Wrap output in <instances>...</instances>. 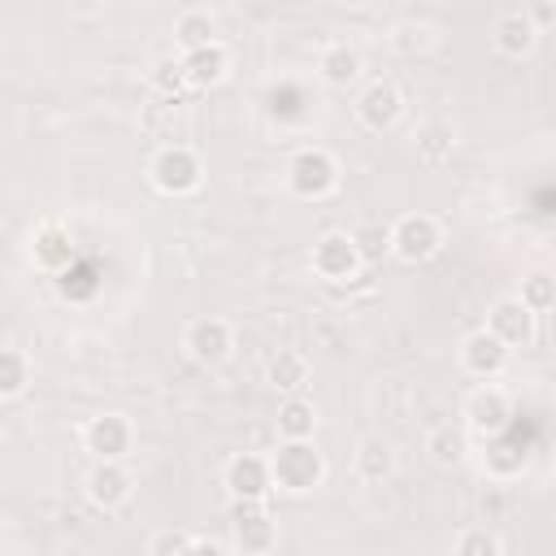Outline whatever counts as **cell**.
<instances>
[{"instance_id": "5", "label": "cell", "mask_w": 556, "mask_h": 556, "mask_svg": "<svg viewBox=\"0 0 556 556\" xmlns=\"http://www.w3.org/2000/svg\"><path fill=\"white\" fill-rule=\"evenodd\" d=\"M460 417H465V426H469L473 434L495 439V434H504L508 421H513V400H508V391H504L500 382H478V387L465 395Z\"/></svg>"}, {"instance_id": "26", "label": "cell", "mask_w": 556, "mask_h": 556, "mask_svg": "<svg viewBox=\"0 0 556 556\" xmlns=\"http://www.w3.org/2000/svg\"><path fill=\"white\" fill-rule=\"evenodd\" d=\"M452 556H500V534L486 526H465L452 543Z\"/></svg>"}, {"instance_id": "12", "label": "cell", "mask_w": 556, "mask_h": 556, "mask_svg": "<svg viewBox=\"0 0 556 556\" xmlns=\"http://www.w3.org/2000/svg\"><path fill=\"white\" fill-rule=\"evenodd\" d=\"M486 330H491L504 348H530V343H534V330H539V317H534L517 295H500V300L486 308Z\"/></svg>"}, {"instance_id": "24", "label": "cell", "mask_w": 556, "mask_h": 556, "mask_svg": "<svg viewBox=\"0 0 556 556\" xmlns=\"http://www.w3.org/2000/svg\"><path fill=\"white\" fill-rule=\"evenodd\" d=\"M534 317L539 313H552L556 308V274H547V269H530V274H521V287L513 291Z\"/></svg>"}, {"instance_id": "28", "label": "cell", "mask_w": 556, "mask_h": 556, "mask_svg": "<svg viewBox=\"0 0 556 556\" xmlns=\"http://www.w3.org/2000/svg\"><path fill=\"white\" fill-rule=\"evenodd\" d=\"M152 87H156L161 96H174V91H182V87H187L182 52H169V56H161V61L152 65Z\"/></svg>"}, {"instance_id": "15", "label": "cell", "mask_w": 556, "mask_h": 556, "mask_svg": "<svg viewBox=\"0 0 556 556\" xmlns=\"http://www.w3.org/2000/svg\"><path fill=\"white\" fill-rule=\"evenodd\" d=\"M491 43L504 52V56H530L534 52V43H539V26H534V17H530V9H504L500 17H495V26H491Z\"/></svg>"}, {"instance_id": "23", "label": "cell", "mask_w": 556, "mask_h": 556, "mask_svg": "<svg viewBox=\"0 0 556 556\" xmlns=\"http://www.w3.org/2000/svg\"><path fill=\"white\" fill-rule=\"evenodd\" d=\"M426 452H430V460H434V465L456 469V465L465 460V452H469L465 430H460V426H452V421H439V426L426 434Z\"/></svg>"}, {"instance_id": "13", "label": "cell", "mask_w": 556, "mask_h": 556, "mask_svg": "<svg viewBox=\"0 0 556 556\" xmlns=\"http://www.w3.org/2000/svg\"><path fill=\"white\" fill-rule=\"evenodd\" d=\"M508 356H513V348H504L486 326H478V330H469L460 339V365H465V374H473L482 382H495L504 374Z\"/></svg>"}, {"instance_id": "1", "label": "cell", "mask_w": 556, "mask_h": 556, "mask_svg": "<svg viewBox=\"0 0 556 556\" xmlns=\"http://www.w3.org/2000/svg\"><path fill=\"white\" fill-rule=\"evenodd\" d=\"M269 469H274V491L308 495L326 478V456L313 447V439H282L269 452Z\"/></svg>"}, {"instance_id": "9", "label": "cell", "mask_w": 556, "mask_h": 556, "mask_svg": "<svg viewBox=\"0 0 556 556\" xmlns=\"http://www.w3.org/2000/svg\"><path fill=\"white\" fill-rule=\"evenodd\" d=\"M83 447L96 460H126L135 447V421L126 413H96L83 426Z\"/></svg>"}, {"instance_id": "11", "label": "cell", "mask_w": 556, "mask_h": 556, "mask_svg": "<svg viewBox=\"0 0 556 556\" xmlns=\"http://www.w3.org/2000/svg\"><path fill=\"white\" fill-rule=\"evenodd\" d=\"M356 117H361V126L374 130V135L395 130L400 117H404V91H400L395 83H387V78L369 83V87L356 96Z\"/></svg>"}, {"instance_id": "14", "label": "cell", "mask_w": 556, "mask_h": 556, "mask_svg": "<svg viewBox=\"0 0 556 556\" xmlns=\"http://www.w3.org/2000/svg\"><path fill=\"white\" fill-rule=\"evenodd\" d=\"M83 486H87V500H91L100 513H113V508H122V504L130 500L135 478H130V469H126L122 460H96V465L87 469Z\"/></svg>"}, {"instance_id": "21", "label": "cell", "mask_w": 556, "mask_h": 556, "mask_svg": "<svg viewBox=\"0 0 556 556\" xmlns=\"http://www.w3.org/2000/svg\"><path fill=\"white\" fill-rule=\"evenodd\" d=\"M308 356L300 348H278V356L269 361V382L287 395H304V382H308Z\"/></svg>"}, {"instance_id": "8", "label": "cell", "mask_w": 556, "mask_h": 556, "mask_svg": "<svg viewBox=\"0 0 556 556\" xmlns=\"http://www.w3.org/2000/svg\"><path fill=\"white\" fill-rule=\"evenodd\" d=\"M182 348H187V356H191L195 365L213 369V365H222V361L230 356V348H235V330H230L226 317L204 313V317L187 321V330H182Z\"/></svg>"}, {"instance_id": "17", "label": "cell", "mask_w": 556, "mask_h": 556, "mask_svg": "<svg viewBox=\"0 0 556 556\" xmlns=\"http://www.w3.org/2000/svg\"><path fill=\"white\" fill-rule=\"evenodd\" d=\"M274 426H278V439H313V430H317V404L308 395H282Z\"/></svg>"}, {"instance_id": "22", "label": "cell", "mask_w": 556, "mask_h": 556, "mask_svg": "<svg viewBox=\"0 0 556 556\" xmlns=\"http://www.w3.org/2000/svg\"><path fill=\"white\" fill-rule=\"evenodd\" d=\"M30 378H35L30 356H26L17 343L0 348V400H17V395L30 387Z\"/></svg>"}, {"instance_id": "6", "label": "cell", "mask_w": 556, "mask_h": 556, "mask_svg": "<svg viewBox=\"0 0 556 556\" xmlns=\"http://www.w3.org/2000/svg\"><path fill=\"white\" fill-rule=\"evenodd\" d=\"M439 248H443V226H439V217H430V213H404V217H395V226H391V252H395L404 265H421V261H430Z\"/></svg>"}, {"instance_id": "19", "label": "cell", "mask_w": 556, "mask_h": 556, "mask_svg": "<svg viewBox=\"0 0 556 556\" xmlns=\"http://www.w3.org/2000/svg\"><path fill=\"white\" fill-rule=\"evenodd\" d=\"M352 465H356V478H361V482H382V478L395 473V452H391L387 439L374 434V439H361V443H356Z\"/></svg>"}, {"instance_id": "16", "label": "cell", "mask_w": 556, "mask_h": 556, "mask_svg": "<svg viewBox=\"0 0 556 556\" xmlns=\"http://www.w3.org/2000/svg\"><path fill=\"white\" fill-rule=\"evenodd\" d=\"M182 70H187V87H191V91H208V87H217V83L226 78L230 52H226L222 39H217V43H204V48H195V52H182Z\"/></svg>"}, {"instance_id": "29", "label": "cell", "mask_w": 556, "mask_h": 556, "mask_svg": "<svg viewBox=\"0 0 556 556\" xmlns=\"http://www.w3.org/2000/svg\"><path fill=\"white\" fill-rule=\"evenodd\" d=\"M195 539L187 530H156L148 543V556H191Z\"/></svg>"}, {"instance_id": "25", "label": "cell", "mask_w": 556, "mask_h": 556, "mask_svg": "<svg viewBox=\"0 0 556 556\" xmlns=\"http://www.w3.org/2000/svg\"><path fill=\"white\" fill-rule=\"evenodd\" d=\"M61 261H70V235L61 226H39V235H35V265L61 269Z\"/></svg>"}, {"instance_id": "30", "label": "cell", "mask_w": 556, "mask_h": 556, "mask_svg": "<svg viewBox=\"0 0 556 556\" xmlns=\"http://www.w3.org/2000/svg\"><path fill=\"white\" fill-rule=\"evenodd\" d=\"M191 556H235V552H230L226 543H217V539H195Z\"/></svg>"}, {"instance_id": "10", "label": "cell", "mask_w": 556, "mask_h": 556, "mask_svg": "<svg viewBox=\"0 0 556 556\" xmlns=\"http://www.w3.org/2000/svg\"><path fill=\"white\" fill-rule=\"evenodd\" d=\"M361 265H365L361 261V248L343 230H330V235H321L313 243V274L326 278V282H348V278L361 274Z\"/></svg>"}, {"instance_id": "27", "label": "cell", "mask_w": 556, "mask_h": 556, "mask_svg": "<svg viewBox=\"0 0 556 556\" xmlns=\"http://www.w3.org/2000/svg\"><path fill=\"white\" fill-rule=\"evenodd\" d=\"M452 143L456 139H452V126L447 122H426L421 126V139H417V152H421V161L434 165V161H443L452 152Z\"/></svg>"}, {"instance_id": "20", "label": "cell", "mask_w": 556, "mask_h": 556, "mask_svg": "<svg viewBox=\"0 0 556 556\" xmlns=\"http://www.w3.org/2000/svg\"><path fill=\"white\" fill-rule=\"evenodd\" d=\"M317 74H321V83H330V87H352V83L361 78V56H356V48H348V43L321 48Z\"/></svg>"}, {"instance_id": "3", "label": "cell", "mask_w": 556, "mask_h": 556, "mask_svg": "<svg viewBox=\"0 0 556 556\" xmlns=\"http://www.w3.org/2000/svg\"><path fill=\"white\" fill-rule=\"evenodd\" d=\"M230 543L235 556H269L278 543V521L256 500H230Z\"/></svg>"}, {"instance_id": "2", "label": "cell", "mask_w": 556, "mask_h": 556, "mask_svg": "<svg viewBox=\"0 0 556 556\" xmlns=\"http://www.w3.org/2000/svg\"><path fill=\"white\" fill-rule=\"evenodd\" d=\"M148 178L161 195H191L204 182V161L191 143H165L148 161Z\"/></svg>"}, {"instance_id": "4", "label": "cell", "mask_w": 556, "mask_h": 556, "mask_svg": "<svg viewBox=\"0 0 556 556\" xmlns=\"http://www.w3.org/2000/svg\"><path fill=\"white\" fill-rule=\"evenodd\" d=\"M287 187L291 195L300 200H326L334 187H339V161L326 152V148H300L287 165Z\"/></svg>"}, {"instance_id": "7", "label": "cell", "mask_w": 556, "mask_h": 556, "mask_svg": "<svg viewBox=\"0 0 556 556\" xmlns=\"http://www.w3.org/2000/svg\"><path fill=\"white\" fill-rule=\"evenodd\" d=\"M222 486H226L230 500H256V504H265V500L274 495L269 456H261V452H239V456H230L226 469H222Z\"/></svg>"}, {"instance_id": "18", "label": "cell", "mask_w": 556, "mask_h": 556, "mask_svg": "<svg viewBox=\"0 0 556 556\" xmlns=\"http://www.w3.org/2000/svg\"><path fill=\"white\" fill-rule=\"evenodd\" d=\"M174 39H178V52H195L204 43H217V17L208 9H182L174 17Z\"/></svg>"}]
</instances>
